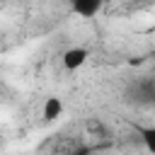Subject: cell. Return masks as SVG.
Masks as SVG:
<instances>
[{"instance_id": "obj_1", "label": "cell", "mask_w": 155, "mask_h": 155, "mask_svg": "<svg viewBox=\"0 0 155 155\" xmlns=\"http://www.w3.org/2000/svg\"><path fill=\"white\" fill-rule=\"evenodd\" d=\"M87 58H90V51L85 46H73V48L61 53V65L65 70H78V68H82L87 63Z\"/></svg>"}, {"instance_id": "obj_2", "label": "cell", "mask_w": 155, "mask_h": 155, "mask_svg": "<svg viewBox=\"0 0 155 155\" xmlns=\"http://www.w3.org/2000/svg\"><path fill=\"white\" fill-rule=\"evenodd\" d=\"M68 2V7L75 12V15H80V17H85V19H92L102 7H104V0H65Z\"/></svg>"}, {"instance_id": "obj_3", "label": "cell", "mask_w": 155, "mask_h": 155, "mask_svg": "<svg viewBox=\"0 0 155 155\" xmlns=\"http://www.w3.org/2000/svg\"><path fill=\"white\" fill-rule=\"evenodd\" d=\"M41 119L44 121H56L61 114H63V102H61V97H46L44 102H41Z\"/></svg>"}]
</instances>
